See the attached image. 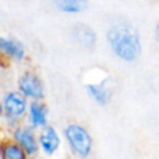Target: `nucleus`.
<instances>
[{
    "instance_id": "f257e3e1",
    "label": "nucleus",
    "mask_w": 159,
    "mask_h": 159,
    "mask_svg": "<svg viewBox=\"0 0 159 159\" xmlns=\"http://www.w3.org/2000/svg\"><path fill=\"white\" fill-rule=\"evenodd\" d=\"M106 37L114 56L124 62H133L142 53L139 32L129 24L120 22L111 26Z\"/></svg>"
},
{
    "instance_id": "f03ea898",
    "label": "nucleus",
    "mask_w": 159,
    "mask_h": 159,
    "mask_svg": "<svg viewBox=\"0 0 159 159\" xmlns=\"http://www.w3.org/2000/svg\"><path fill=\"white\" fill-rule=\"evenodd\" d=\"M63 137L71 152L80 159H86L92 153L93 139L91 133L78 123H70L63 129Z\"/></svg>"
},
{
    "instance_id": "7ed1b4c3",
    "label": "nucleus",
    "mask_w": 159,
    "mask_h": 159,
    "mask_svg": "<svg viewBox=\"0 0 159 159\" xmlns=\"http://www.w3.org/2000/svg\"><path fill=\"white\" fill-rule=\"evenodd\" d=\"M4 116L2 120L11 129L20 125V120L26 117L29 109V99L19 91H10L2 97Z\"/></svg>"
},
{
    "instance_id": "20e7f679",
    "label": "nucleus",
    "mask_w": 159,
    "mask_h": 159,
    "mask_svg": "<svg viewBox=\"0 0 159 159\" xmlns=\"http://www.w3.org/2000/svg\"><path fill=\"white\" fill-rule=\"evenodd\" d=\"M17 91L30 101H42L45 98V86L42 80L34 71H25L17 78Z\"/></svg>"
},
{
    "instance_id": "39448f33",
    "label": "nucleus",
    "mask_w": 159,
    "mask_h": 159,
    "mask_svg": "<svg viewBox=\"0 0 159 159\" xmlns=\"http://www.w3.org/2000/svg\"><path fill=\"white\" fill-rule=\"evenodd\" d=\"M34 130L30 125H17L12 129V139L25 149L29 157L36 155L40 150L37 135Z\"/></svg>"
},
{
    "instance_id": "423d86ee",
    "label": "nucleus",
    "mask_w": 159,
    "mask_h": 159,
    "mask_svg": "<svg viewBox=\"0 0 159 159\" xmlns=\"http://www.w3.org/2000/svg\"><path fill=\"white\" fill-rule=\"evenodd\" d=\"M37 140L42 153L48 157L56 154L61 147V137L53 125H46L42 128L37 135Z\"/></svg>"
},
{
    "instance_id": "0eeeda50",
    "label": "nucleus",
    "mask_w": 159,
    "mask_h": 159,
    "mask_svg": "<svg viewBox=\"0 0 159 159\" xmlns=\"http://www.w3.org/2000/svg\"><path fill=\"white\" fill-rule=\"evenodd\" d=\"M27 125L32 129H42L48 125V109L42 101H31L26 114Z\"/></svg>"
},
{
    "instance_id": "6e6552de",
    "label": "nucleus",
    "mask_w": 159,
    "mask_h": 159,
    "mask_svg": "<svg viewBox=\"0 0 159 159\" xmlns=\"http://www.w3.org/2000/svg\"><path fill=\"white\" fill-rule=\"evenodd\" d=\"M0 55L7 60L21 62L26 57V48L24 43L16 39L0 36Z\"/></svg>"
},
{
    "instance_id": "1a4fd4ad",
    "label": "nucleus",
    "mask_w": 159,
    "mask_h": 159,
    "mask_svg": "<svg viewBox=\"0 0 159 159\" xmlns=\"http://www.w3.org/2000/svg\"><path fill=\"white\" fill-rule=\"evenodd\" d=\"M84 89L88 97L99 106H107L111 102L112 92L104 83H87Z\"/></svg>"
},
{
    "instance_id": "9d476101",
    "label": "nucleus",
    "mask_w": 159,
    "mask_h": 159,
    "mask_svg": "<svg viewBox=\"0 0 159 159\" xmlns=\"http://www.w3.org/2000/svg\"><path fill=\"white\" fill-rule=\"evenodd\" d=\"M0 159H29L25 149L14 139L0 143Z\"/></svg>"
},
{
    "instance_id": "9b49d317",
    "label": "nucleus",
    "mask_w": 159,
    "mask_h": 159,
    "mask_svg": "<svg viewBox=\"0 0 159 159\" xmlns=\"http://www.w3.org/2000/svg\"><path fill=\"white\" fill-rule=\"evenodd\" d=\"M73 39L76 40L77 43H80L82 47L86 48H92L96 45V32L87 25L84 24H78L73 31Z\"/></svg>"
},
{
    "instance_id": "f8f14e48",
    "label": "nucleus",
    "mask_w": 159,
    "mask_h": 159,
    "mask_svg": "<svg viewBox=\"0 0 159 159\" xmlns=\"http://www.w3.org/2000/svg\"><path fill=\"white\" fill-rule=\"evenodd\" d=\"M52 4L63 14H80L88 7V0H52Z\"/></svg>"
},
{
    "instance_id": "ddd939ff",
    "label": "nucleus",
    "mask_w": 159,
    "mask_h": 159,
    "mask_svg": "<svg viewBox=\"0 0 159 159\" xmlns=\"http://www.w3.org/2000/svg\"><path fill=\"white\" fill-rule=\"evenodd\" d=\"M154 39L159 43V20H158V22H157V25L154 27Z\"/></svg>"
},
{
    "instance_id": "4468645a",
    "label": "nucleus",
    "mask_w": 159,
    "mask_h": 159,
    "mask_svg": "<svg viewBox=\"0 0 159 159\" xmlns=\"http://www.w3.org/2000/svg\"><path fill=\"white\" fill-rule=\"evenodd\" d=\"M5 111H4V106H2V102H0V118H2Z\"/></svg>"
}]
</instances>
